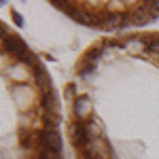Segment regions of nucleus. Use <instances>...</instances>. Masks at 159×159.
<instances>
[{
	"mask_svg": "<svg viewBox=\"0 0 159 159\" xmlns=\"http://www.w3.org/2000/svg\"><path fill=\"white\" fill-rule=\"evenodd\" d=\"M64 100L74 159H159V32L91 43Z\"/></svg>",
	"mask_w": 159,
	"mask_h": 159,
	"instance_id": "nucleus-1",
	"label": "nucleus"
},
{
	"mask_svg": "<svg viewBox=\"0 0 159 159\" xmlns=\"http://www.w3.org/2000/svg\"><path fill=\"white\" fill-rule=\"evenodd\" d=\"M2 38V159H61L60 106L47 66L7 21Z\"/></svg>",
	"mask_w": 159,
	"mask_h": 159,
	"instance_id": "nucleus-2",
	"label": "nucleus"
},
{
	"mask_svg": "<svg viewBox=\"0 0 159 159\" xmlns=\"http://www.w3.org/2000/svg\"><path fill=\"white\" fill-rule=\"evenodd\" d=\"M74 21L98 30H125L159 17V2H51Z\"/></svg>",
	"mask_w": 159,
	"mask_h": 159,
	"instance_id": "nucleus-3",
	"label": "nucleus"
}]
</instances>
